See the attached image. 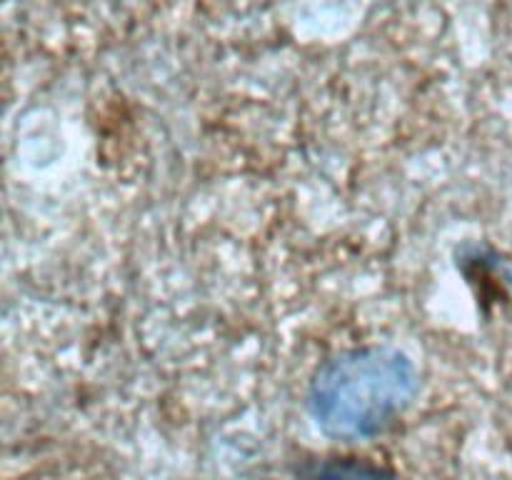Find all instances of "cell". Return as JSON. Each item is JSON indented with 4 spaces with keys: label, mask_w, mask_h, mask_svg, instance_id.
<instances>
[{
    "label": "cell",
    "mask_w": 512,
    "mask_h": 480,
    "mask_svg": "<svg viewBox=\"0 0 512 480\" xmlns=\"http://www.w3.org/2000/svg\"><path fill=\"white\" fill-rule=\"evenodd\" d=\"M418 393L413 360L395 348H355L325 360L310 383V410L328 433L383 430Z\"/></svg>",
    "instance_id": "cell-1"
},
{
    "label": "cell",
    "mask_w": 512,
    "mask_h": 480,
    "mask_svg": "<svg viewBox=\"0 0 512 480\" xmlns=\"http://www.w3.org/2000/svg\"><path fill=\"white\" fill-rule=\"evenodd\" d=\"M303 480H398L380 465L353 458H333L310 463L303 470Z\"/></svg>",
    "instance_id": "cell-2"
}]
</instances>
